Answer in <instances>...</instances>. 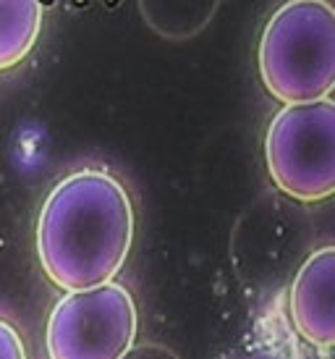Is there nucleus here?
Returning a JSON list of instances; mask_svg holds the SVG:
<instances>
[{"label":"nucleus","mask_w":335,"mask_h":359,"mask_svg":"<svg viewBox=\"0 0 335 359\" xmlns=\"http://www.w3.org/2000/svg\"><path fill=\"white\" fill-rule=\"evenodd\" d=\"M134 241V205L108 170L84 168L58 181L40 210L37 255L58 289L105 286L126 265Z\"/></svg>","instance_id":"nucleus-1"},{"label":"nucleus","mask_w":335,"mask_h":359,"mask_svg":"<svg viewBox=\"0 0 335 359\" xmlns=\"http://www.w3.org/2000/svg\"><path fill=\"white\" fill-rule=\"evenodd\" d=\"M257 63L265 90L283 105L327 100L335 87L333 3H283L262 29Z\"/></svg>","instance_id":"nucleus-2"},{"label":"nucleus","mask_w":335,"mask_h":359,"mask_svg":"<svg viewBox=\"0 0 335 359\" xmlns=\"http://www.w3.org/2000/svg\"><path fill=\"white\" fill-rule=\"evenodd\" d=\"M267 170L299 202H322L335 191V102L283 105L265 140Z\"/></svg>","instance_id":"nucleus-3"},{"label":"nucleus","mask_w":335,"mask_h":359,"mask_svg":"<svg viewBox=\"0 0 335 359\" xmlns=\"http://www.w3.org/2000/svg\"><path fill=\"white\" fill-rule=\"evenodd\" d=\"M137 304L110 280L60 297L48 320L50 359H123L137 339Z\"/></svg>","instance_id":"nucleus-4"},{"label":"nucleus","mask_w":335,"mask_h":359,"mask_svg":"<svg viewBox=\"0 0 335 359\" xmlns=\"http://www.w3.org/2000/svg\"><path fill=\"white\" fill-rule=\"evenodd\" d=\"M291 320L299 336L327 351L335 341V250L322 247L304 259L291 283Z\"/></svg>","instance_id":"nucleus-5"},{"label":"nucleus","mask_w":335,"mask_h":359,"mask_svg":"<svg viewBox=\"0 0 335 359\" xmlns=\"http://www.w3.org/2000/svg\"><path fill=\"white\" fill-rule=\"evenodd\" d=\"M42 8L34 0H0V71L19 66L42 29Z\"/></svg>","instance_id":"nucleus-6"},{"label":"nucleus","mask_w":335,"mask_h":359,"mask_svg":"<svg viewBox=\"0 0 335 359\" xmlns=\"http://www.w3.org/2000/svg\"><path fill=\"white\" fill-rule=\"evenodd\" d=\"M0 359H27L21 333L3 318H0Z\"/></svg>","instance_id":"nucleus-7"},{"label":"nucleus","mask_w":335,"mask_h":359,"mask_svg":"<svg viewBox=\"0 0 335 359\" xmlns=\"http://www.w3.org/2000/svg\"><path fill=\"white\" fill-rule=\"evenodd\" d=\"M123 359H178L176 351H170L163 344H142V346H131Z\"/></svg>","instance_id":"nucleus-8"}]
</instances>
